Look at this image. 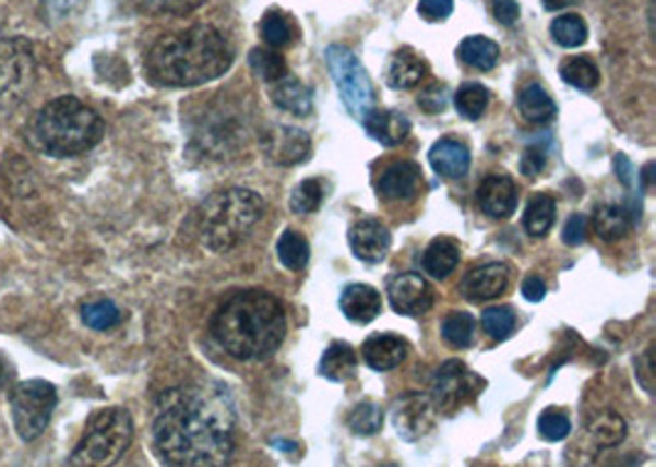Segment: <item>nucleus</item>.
<instances>
[{
    "label": "nucleus",
    "mask_w": 656,
    "mask_h": 467,
    "mask_svg": "<svg viewBox=\"0 0 656 467\" xmlns=\"http://www.w3.org/2000/svg\"><path fill=\"white\" fill-rule=\"evenodd\" d=\"M237 418L227 396L175 386L155 404L153 441L172 467H227L237 447Z\"/></svg>",
    "instance_id": "obj_1"
},
{
    "label": "nucleus",
    "mask_w": 656,
    "mask_h": 467,
    "mask_svg": "<svg viewBox=\"0 0 656 467\" xmlns=\"http://www.w3.org/2000/svg\"><path fill=\"white\" fill-rule=\"evenodd\" d=\"M286 310L261 288L234 290L212 315V335L239 362H263L286 339Z\"/></svg>",
    "instance_id": "obj_2"
},
{
    "label": "nucleus",
    "mask_w": 656,
    "mask_h": 467,
    "mask_svg": "<svg viewBox=\"0 0 656 467\" xmlns=\"http://www.w3.org/2000/svg\"><path fill=\"white\" fill-rule=\"evenodd\" d=\"M234 62L227 37L212 25H192L188 31L163 37L148 52L153 82L175 89H188L219 80Z\"/></svg>",
    "instance_id": "obj_3"
},
{
    "label": "nucleus",
    "mask_w": 656,
    "mask_h": 467,
    "mask_svg": "<svg viewBox=\"0 0 656 467\" xmlns=\"http://www.w3.org/2000/svg\"><path fill=\"white\" fill-rule=\"evenodd\" d=\"M102 135V116L74 96H60L43 106L27 123V141L33 148L52 158H74L92 151Z\"/></svg>",
    "instance_id": "obj_4"
},
{
    "label": "nucleus",
    "mask_w": 656,
    "mask_h": 467,
    "mask_svg": "<svg viewBox=\"0 0 656 467\" xmlns=\"http://www.w3.org/2000/svg\"><path fill=\"white\" fill-rule=\"evenodd\" d=\"M263 209L266 204L253 190L229 188L214 192L200 209L202 244L214 254L234 249L261 221Z\"/></svg>",
    "instance_id": "obj_5"
},
{
    "label": "nucleus",
    "mask_w": 656,
    "mask_h": 467,
    "mask_svg": "<svg viewBox=\"0 0 656 467\" xmlns=\"http://www.w3.org/2000/svg\"><path fill=\"white\" fill-rule=\"evenodd\" d=\"M133 418L126 408H102L86 421L82 441L70 457V467H111L129 451Z\"/></svg>",
    "instance_id": "obj_6"
},
{
    "label": "nucleus",
    "mask_w": 656,
    "mask_h": 467,
    "mask_svg": "<svg viewBox=\"0 0 656 467\" xmlns=\"http://www.w3.org/2000/svg\"><path fill=\"white\" fill-rule=\"evenodd\" d=\"M57 408V388L45 379H27L11 392V414L23 441L40 438Z\"/></svg>",
    "instance_id": "obj_7"
},
{
    "label": "nucleus",
    "mask_w": 656,
    "mask_h": 467,
    "mask_svg": "<svg viewBox=\"0 0 656 467\" xmlns=\"http://www.w3.org/2000/svg\"><path fill=\"white\" fill-rule=\"evenodd\" d=\"M37 62L25 37H0V111L13 109L33 89Z\"/></svg>",
    "instance_id": "obj_8"
},
{
    "label": "nucleus",
    "mask_w": 656,
    "mask_h": 467,
    "mask_svg": "<svg viewBox=\"0 0 656 467\" xmlns=\"http://www.w3.org/2000/svg\"><path fill=\"white\" fill-rule=\"evenodd\" d=\"M325 57L347 111L361 121L374 106V86H371L365 67L359 64L355 52L342 45H330Z\"/></svg>",
    "instance_id": "obj_9"
},
{
    "label": "nucleus",
    "mask_w": 656,
    "mask_h": 467,
    "mask_svg": "<svg viewBox=\"0 0 656 467\" xmlns=\"http://www.w3.org/2000/svg\"><path fill=\"white\" fill-rule=\"evenodd\" d=\"M479 388H482V379L469 372L463 362L450 359L433 376V388H430L433 394H430V402H433L438 411L453 414L457 408L473 402L479 394Z\"/></svg>",
    "instance_id": "obj_10"
},
{
    "label": "nucleus",
    "mask_w": 656,
    "mask_h": 467,
    "mask_svg": "<svg viewBox=\"0 0 656 467\" xmlns=\"http://www.w3.org/2000/svg\"><path fill=\"white\" fill-rule=\"evenodd\" d=\"M438 408L424 394H406L394 408V428L396 433L408 443L426 438L436 426Z\"/></svg>",
    "instance_id": "obj_11"
},
{
    "label": "nucleus",
    "mask_w": 656,
    "mask_h": 467,
    "mask_svg": "<svg viewBox=\"0 0 656 467\" xmlns=\"http://www.w3.org/2000/svg\"><path fill=\"white\" fill-rule=\"evenodd\" d=\"M261 145L273 163L286 165V168L306 163L312 153L310 135L293 125H273L261 135Z\"/></svg>",
    "instance_id": "obj_12"
},
{
    "label": "nucleus",
    "mask_w": 656,
    "mask_h": 467,
    "mask_svg": "<svg viewBox=\"0 0 656 467\" xmlns=\"http://www.w3.org/2000/svg\"><path fill=\"white\" fill-rule=\"evenodd\" d=\"M391 308L398 315H424L433 306V288L418 274H401L389 286Z\"/></svg>",
    "instance_id": "obj_13"
},
{
    "label": "nucleus",
    "mask_w": 656,
    "mask_h": 467,
    "mask_svg": "<svg viewBox=\"0 0 656 467\" xmlns=\"http://www.w3.org/2000/svg\"><path fill=\"white\" fill-rule=\"evenodd\" d=\"M477 204L487 217L506 219L516 209V184L502 172L487 175L477 190Z\"/></svg>",
    "instance_id": "obj_14"
},
{
    "label": "nucleus",
    "mask_w": 656,
    "mask_h": 467,
    "mask_svg": "<svg viewBox=\"0 0 656 467\" xmlns=\"http://www.w3.org/2000/svg\"><path fill=\"white\" fill-rule=\"evenodd\" d=\"M349 247L357 259L367 261V264H379L389 254L391 234L377 219H359L349 229Z\"/></svg>",
    "instance_id": "obj_15"
},
{
    "label": "nucleus",
    "mask_w": 656,
    "mask_h": 467,
    "mask_svg": "<svg viewBox=\"0 0 656 467\" xmlns=\"http://www.w3.org/2000/svg\"><path fill=\"white\" fill-rule=\"evenodd\" d=\"M509 286V268L504 264H485L469 271L463 278V294L475 300V303H485V300L499 298Z\"/></svg>",
    "instance_id": "obj_16"
},
{
    "label": "nucleus",
    "mask_w": 656,
    "mask_h": 467,
    "mask_svg": "<svg viewBox=\"0 0 656 467\" xmlns=\"http://www.w3.org/2000/svg\"><path fill=\"white\" fill-rule=\"evenodd\" d=\"M361 123H365V129L371 139L381 145H386V148L401 145L410 133V123L406 116L391 109H371L365 119H361Z\"/></svg>",
    "instance_id": "obj_17"
},
{
    "label": "nucleus",
    "mask_w": 656,
    "mask_h": 467,
    "mask_svg": "<svg viewBox=\"0 0 656 467\" xmlns=\"http://www.w3.org/2000/svg\"><path fill=\"white\" fill-rule=\"evenodd\" d=\"M424 182V172L416 163L401 160L384 170L379 180V194L384 200H410Z\"/></svg>",
    "instance_id": "obj_18"
},
{
    "label": "nucleus",
    "mask_w": 656,
    "mask_h": 467,
    "mask_svg": "<svg viewBox=\"0 0 656 467\" xmlns=\"http://www.w3.org/2000/svg\"><path fill=\"white\" fill-rule=\"evenodd\" d=\"M408 355V343L398 335H374L369 337L365 347H361V357L365 362L377 369V372H391L396 369L401 362H404Z\"/></svg>",
    "instance_id": "obj_19"
},
{
    "label": "nucleus",
    "mask_w": 656,
    "mask_h": 467,
    "mask_svg": "<svg viewBox=\"0 0 656 467\" xmlns=\"http://www.w3.org/2000/svg\"><path fill=\"white\" fill-rule=\"evenodd\" d=\"M339 308L351 323L367 325L381 313V296L377 288L365 286V284H351L342 290Z\"/></svg>",
    "instance_id": "obj_20"
},
{
    "label": "nucleus",
    "mask_w": 656,
    "mask_h": 467,
    "mask_svg": "<svg viewBox=\"0 0 656 467\" xmlns=\"http://www.w3.org/2000/svg\"><path fill=\"white\" fill-rule=\"evenodd\" d=\"M430 165L438 175H443L448 180L465 178L469 170V148L463 141L443 139L430 148Z\"/></svg>",
    "instance_id": "obj_21"
},
{
    "label": "nucleus",
    "mask_w": 656,
    "mask_h": 467,
    "mask_svg": "<svg viewBox=\"0 0 656 467\" xmlns=\"http://www.w3.org/2000/svg\"><path fill=\"white\" fill-rule=\"evenodd\" d=\"M271 99L278 109L296 113V116H308L312 111V92L308 84H302L296 76H283V80L273 82L271 86Z\"/></svg>",
    "instance_id": "obj_22"
},
{
    "label": "nucleus",
    "mask_w": 656,
    "mask_h": 467,
    "mask_svg": "<svg viewBox=\"0 0 656 467\" xmlns=\"http://www.w3.org/2000/svg\"><path fill=\"white\" fill-rule=\"evenodd\" d=\"M426 74H428L426 62L420 60L414 50H408V47L398 50L389 64V84L398 92L416 89V86L426 80Z\"/></svg>",
    "instance_id": "obj_23"
},
{
    "label": "nucleus",
    "mask_w": 656,
    "mask_h": 467,
    "mask_svg": "<svg viewBox=\"0 0 656 467\" xmlns=\"http://www.w3.org/2000/svg\"><path fill=\"white\" fill-rule=\"evenodd\" d=\"M359 357L347 343H332L320 359V374L330 382H347L355 376Z\"/></svg>",
    "instance_id": "obj_24"
},
{
    "label": "nucleus",
    "mask_w": 656,
    "mask_h": 467,
    "mask_svg": "<svg viewBox=\"0 0 656 467\" xmlns=\"http://www.w3.org/2000/svg\"><path fill=\"white\" fill-rule=\"evenodd\" d=\"M593 229L605 241L624 239L632 229V214L620 204H603L593 214Z\"/></svg>",
    "instance_id": "obj_25"
},
{
    "label": "nucleus",
    "mask_w": 656,
    "mask_h": 467,
    "mask_svg": "<svg viewBox=\"0 0 656 467\" xmlns=\"http://www.w3.org/2000/svg\"><path fill=\"white\" fill-rule=\"evenodd\" d=\"M460 264V244L455 239L440 237L430 241L426 249L424 266L433 278H448Z\"/></svg>",
    "instance_id": "obj_26"
},
{
    "label": "nucleus",
    "mask_w": 656,
    "mask_h": 467,
    "mask_svg": "<svg viewBox=\"0 0 656 467\" xmlns=\"http://www.w3.org/2000/svg\"><path fill=\"white\" fill-rule=\"evenodd\" d=\"M457 57L467 67H473V70L489 72V70H494L499 62V45L482 35L465 37V40L457 47Z\"/></svg>",
    "instance_id": "obj_27"
},
{
    "label": "nucleus",
    "mask_w": 656,
    "mask_h": 467,
    "mask_svg": "<svg viewBox=\"0 0 656 467\" xmlns=\"http://www.w3.org/2000/svg\"><path fill=\"white\" fill-rule=\"evenodd\" d=\"M518 111L528 123H548L556 116V101L546 94L544 86L528 84L518 94Z\"/></svg>",
    "instance_id": "obj_28"
},
{
    "label": "nucleus",
    "mask_w": 656,
    "mask_h": 467,
    "mask_svg": "<svg viewBox=\"0 0 656 467\" xmlns=\"http://www.w3.org/2000/svg\"><path fill=\"white\" fill-rule=\"evenodd\" d=\"M587 433H591V438L597 445L615 447L627 438V423L620 414L607 408V411H600L591 418V423H587Z\"/></svg>",
    "instance_id": "obj_29"
},
{
    "label": "nucleus",
    "mask_w": 656,
    "mask_h": 467,
    "mask_svg": "<svg viewBox=\"0 0 656 467\" xmlns=\"http://www.w3.org/2000/svg\"><path fill=\"white\" fill-rule=\"evenodd\" d=\"M556 221V200L551 194L538 192L526 204L524 212V227L532 237H546L548 229L553 227Z\"/></svg>",
    "instance_id": "obj_30"
},
{
    "label": "nucleus",
    "mask_w": 656,
    "mask_h": 467,
    "mask_svg": "<svg viewBox=\"0 0 656 467\" xmlns=\"http://www.w3.org/2000/svg\"><path fill=\"white\" fill-rule=\"evenodd\" d=\"M261 37L271 50H281V47H288L296 37V27H293L290 17L281 11H269L261 21Z\"/></svg>",
    "instance_id": "obj_31"
},
{
    "label": "nucleus",
    "mask_w": 656,
    "mask_h": 467,
    "mask_svg": "<svg viewBox=\"0 0 656 467\" xmlns=\"http://www.w3.org/2000/svg\"><path fill=\"white\" fill-rule=\"evenodd\" d=\"M308 259H310L308 239L302 237V234L293 231V229L283 231L281 239H278V261H281V264L286 268H290V271H300V268H306Z\"/></svg>",
    "instance_id": "obj_32"
},
{
    "label": "nucleus",
    "mask_w": 656,
    "mask_h": 467,
    "mask_svg": "<svg viewBox=\"0 0 656 467\" xmlns=\"http://www.w3.org/2000/svg\"><path fill=\"white\" fill-rule=\"evenodd\" d=\"M249 64H251L253 74H257L259 80L269 82V84L283 80V76H286V72H288L283 55H278L276 50H271V47H257V50H251Z\"/></svg>",
    "instance_id": "obj_33"
},
{
    "label": "nucleus",
    "mask_w": 656,
    "mask_h": 467,
    "mask_svg": "<svg viewBox=\"0 0 656 467\" xmlns=\"http://www.w3.org/2000/svg\"><path fill=\"white\" fill-rule=\"evenodd\" d=\"M561 76L565 84H571L581 92H593L600 84V72H597V67L587 57H573V60L563 62Z\"/></svg>",
    "instance_id": "obj_34"
},
{
    "label": "nucleus",
    "mask_w": 656,
    "mask_h": 467,
    "mask_svg": "<svg viewBox=\"0 0 656 467\" xmlns=\"http://www.w3.org/2000/svg\"><path fill=\"white\" fill-rule=\"evenodd\" d=\"M551 35L553 40L573 50V47H581L587 40V25L581 15H561L551 23Z\"/></svg>",
    "instance_id": "obj_35"
},
{
    "label": "nucleus",
    "mask_w": 656,
    "mask_h": 467,
    "mask_svg": "<svg viewBox=\"0 0 656 467\" xmlns=\"http://www.w3.org/2000/svg\"><path fill=\"white\" fill-rule=\"evenodd\" d=\"M489 104V92L485 89L482 84H465L460 86L455 94V109L460 116H465V119L475 121L487 111Z\"/></svg>",
    "instance_id": "obj_36"
},
{
    "label": "nucleus",
    "mask_w": 656,
    "mask_h": 467,
    "mask_svg": "<svg viewBox=\"0 0 656 467\" xmlns=\"http://www.w3.org/2000/svg\"><path fill=\"white\" fill-rule=\"evenodd\" d=\"M121 310L114 300H94L82 306V320L92 330H111L121 323Z\"/></svg>",
    "instance_id": "obj_37"
},
{
    "label": "nucleus",
    "mask_w": 656,
    "mask_h": 467,
    "mask_svg": "<svg viewBox=\"0 0 656 467\" xmlns=\"http://www.w3.org/2000/svg\"><path fill=\"white\" fill-rule=\"evenodd\" d=\"M475 327H477L475 318L460 310V313H453V315L445 318L443 337L453 347H469V345H473V339H475Z\"/></svg>",
    "instance_id": "obj_38"
},
{
    "label": "nucleus",
    "mask_w": 656,
    "mask_h": 467,
    "mask_svg": "<svg viewBox=\"0 0 656 467\" xmlns=\"http://www.w3.org/2000/svg\"><path fill=\"white\" fill-rule=\"evenodd\" d=\"M347 423L357 435H374L377 431H381V423H384V411L374 402H365L355 406Z\"/></svg>",
    "instance_id": "obj_39"
},
{
    "label": "nucleus",
    "mask_w": 656,
    "mask_h": 467,
    "mask_svg": "<svg viewBox=\"0 0 656 467\" xmlns=\"http://www.w3.org/2000/svg\"><path fill=\"white\" fill-rule=\"evenodd\" d=\"M322 204V184L320 180H302L296 192L290 194V209L296 214L318 212Z\"/></svg>",
    "instance_id": "obj_40"
},
{
    "label": "nucleus",
    "mask_w": 656,
    "mask_h": 467,
    "mask_svg": "<svg viewBox=\"0 0 656 467\" xmlns=\"http://www.w3.org/2000/svg\"><path fill=\"white\" fill-rule=\"evenodd\" d=\"M538 433L551 443L565 441L568 433H571V418L558 411V408H546L541 418H538Z\"/></svg>",
    "instance_id": "obj_41"
},
{
    "label": "nucleus",
    "mask_w": 656,
    "mask_h": 467,
    "mask_svg": "<svg viewBox=\"0 0 656 467\" xmlns=\"http://www.w3.org/2000/svg\"><path fill=\"white\" fill-rule=\"evenodd\" d=\"M131 3L145 13L158 15H184L198 11L204 0H131Z\"/></svg>",
    "instance_id": "obj_42"
},
{
    "label": "nucleus",
    "mask_w": 656,
    "mask_h": 467,
    "mask_svg": "<svg viewBox=\"0 0 656 467\" xmlns=\"http://www.w3.org/2000/svg\"><path fill=\"white\" fill-rule=\"evenodd\" d=\"M482 327L494 339H506L514 333L516 327V318L512 313V308H489L482 315Z\"/></svg>",
    "instance_id": "obj_43"
},
{
    "label": "nucleus",
    "mask_w": 656,
    "mask_h": 467,
    "mask_svg": "<svg viewBox=\"0 0 656 467\" xmlns=\"http://www.w3.org/2000/svg\"><path fill=\"white\" fill-rule=\"evenodd\" d=\"M418 13L428 23H440L453 13V0H420Z\"/></svg>",
    "instance_id": "obj_44"
},
{
    "label": "nucleus",
    "mask_w": 656,
    "mask_h": 467,
    "mask_svg": "<svg viewBox=\"0 0 656 467\" xmlns=\"http://www.w3.org/2000/svg\"><path fill=\"white\" fill-rule=\"evenodd\" d=\"M585 234H587L585 217H583V214H573V217L568 219L565 227H563V241L568 247H577V244H583V241H585Z\"/></svg>",
    "instance_id": "obj_45"
},
{
    "label": "nucleus",
    "mask_w": 656,
    "mask_h": 467,
    "mask_svg": "<svg viewBox=\"0 0 656 467\" xmlns=\"http://www.w3.org/2000/svg\"><path fill=\"white\" fill-rule=\"evenodd\" d=\"M492 11H494L497 23H502L506 27L518 21V3H516V0H494Z\"/></svg>",
    "instance_id": "obj_46"
},
{
    "label": "nucleus",
    "mask_w": 656,
    "mask_h": 467,
    "mask_svg": "<svg viewBox=\"0 0 656 467\" xmlns=\"http://www.w3.org/2000/svg\"><path fill=\"white\" fill-rule=\"evenodd\" d=\"M522 294L526 300L538 303V300H544V296H546V284L538 276H528L522 284Z\"/></svg>",
    "instance_id": "obj_47"
},
{
    "label": "nucleus",
    "mask_w": 656,
    "mask_h": 467,
    "mask_svg": "<svg viewBox=\"0 0 656 467\" xmlns=\"http://www.w3.org/2000/svg\"><path fill=\"white\" fill-rule=\"evenodd\" d=\"M428 101H433V104L428 106V111H443V109H445L443 86H438V84H436V86H430V89H428V92H426V94L420 96V99H418V104H420V106H426Z\"/></svg>",
    "instance_id": "obj_48"
},
{
    "label": "nucleus",
    "mask_w": 656,
    "mask_h": 467,
    "mask_svg": "<svg viewBox=\"0 0 656 467\" xmlns=\"http://www.w3.org/2000/svg\"><path fill=\"white\" fill-rule=\"evenodd\" d=\"M544 151H538V148H528L526 151V155H524V160H522V168H524V172L528 175V178H534V175L544 168Z\"/></svg>",
    "instance_id": "obj_49"
},
{
    "label": "nucleus",
    "mask_w": 656,
    "mask_h": 467,
    "mask_svg": "<svg viewBox=\"0 0 656 467\" xmlns=\"http://www.w3.org/2000/svg\"><path fill=\"white\" fill-rule=\"evenodd\" d=\"M615 170H617V175H620V180L624 184L632 182V165H630V160L624 158V155H617V158H615Z\"/></svg>",
    "instance_id": "obj_50"
},
{
    "label": "nucleus",
    "mask_w": 656,
    "mask_h": 467,
    "mask_svg": "<svg viewBox=\"0 0 656 467\" xmlns=\"http://www.w3.org/2000/svg\"><path fill=\"white\" fill-rule=\"evenodd\" d=\"M541 3H544L546 11H563V8L573 5L575 0H541Z\"/></svg>",
    "instance_id": "obj_51"
},
{
    "label": "nucleus",
    "mask_w": 656,
    "mask_h": 467,
    "mask_svg": "<svg viewBox=\"0 0 656 467\" xmlns=\"http://www.w3.org/2000/svg\"><path fill=\"white\" fill-rule=\"evenodd\" d=\"M8 374H11V372H8V367H5V359H3V357H0V386H3V384L8 382Z\"/></svg>",
    "instance_id": "obj_52"
}]
</instances>
